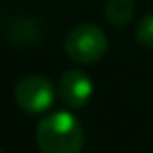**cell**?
Returning <instances> with one entry per match:
<instances>
[{
    "label": "cell",
    "mask_w": 153,
    "mask_h": 153,
    "mask_svg": "<svg viewBox=\"0 0 153 153\" xmlns=\"http://www.w3.org/2000/svg\"><path fill=\"white\" fill-rule=\"evenodd\" d=\"M36 143L42 153H82L84 128L69 111H53L40 120Z\"/></svg>",
    "instance_id": "6da1fadb"
},
{
    "label": "cell",
    "mask_w": 153,
    "mask_h": 153,
    "mask_svg": "<svg viewBox=\"0 0 153 153\" xmlns=\"http://www.w3.org/2000/svg\"><path fill=\"white\" fill-rule=\"evenodd\" d=\"M107 48H109L107 36L103 34V30L90 23L76 25L65 36V53L76 63H84V65L97 63L105 57Z\"/></svg>",
    "instance_id": "7a4b0ae2"
},
{
    "label": "cell",
    "mask_w": 153,
    "mask_h": 153,
    "mask_svg": "<svg viewBox=\"0 0 153 153\" xmlns=\"http://www.w3.org/2000/svg\"><path fill=\"white\" fill-rule=\"evenodd\" d=\"M15 105L25 113H44L55 103V86L44 76H25L17 82L13 92Z\"/></svg>",
    "instance_id": "3957f363"
},
{
    "label": "cell",
    "mask_w": 153,
    "mask_h": 153,
    "mask_svg": "<svg viewBox=\"0 0 153 153\" xmlns=\"http://www.w3.org/2000/svg\"><path fill=\"white\" fill-rule=\"evenodd\" d=\"M57 92H59L61 101L69 109H82V107L88 105V101H90V97L94 92V86H92V80L84 71H80V69H67L59 78Z\"/></svg>",
    "instance_id": "277c9868"
},
{
    "label": "cell",
    "mask_w": 153,
    "mask_h": 153,
    "mask_svg": "<svg viewBox=\"0 0 153 153\" xmlns=\"http://www.w3.org/2000/svg\"><path fill=\"white\" fill-rule=\"evenodd\" d=\"M134 15V0H107L105 17L111 25L124 27Z\"/></svg>",
    "instance_id": "5b68a950"
},
{
    "label": "cell",
    "mask_w": 153,
    "mask_h": 153,
    "mask_svg": "<svg viewBox=\"0 0 153 153\" xmlns=\"http://www.w3.org/2000/svg\"><path fill=\"white\" fill-rule=\"evenodd\" d=\"M136 40L147 46V48H153V13L145 15L138 23H136Z\"/></svg>",
    "instance_id": "8992f818"
},
{
    "label": "cell",
    "mask_w": 153,
    "mask_h": 153,
    "mask_svg": "<svg viewBox=\"0 0 153 153\" xmlns=\"http://www.w3.org/2000/svg\"><path fill=\"white\" fill-rule=\"evenodd\" d=\"M0 153H2V149H0Z\"/></svg>",
    "instance_id": "52a82bcc"
}]
</instances>
